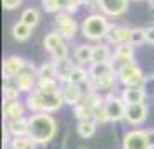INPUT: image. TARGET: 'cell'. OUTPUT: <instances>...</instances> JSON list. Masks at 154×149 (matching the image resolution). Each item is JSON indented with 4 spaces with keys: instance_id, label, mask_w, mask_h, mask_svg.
Listing matches in <instances>:
<instances>
[{
    "instance_id": "cell-1",
    "label": "cell",
    "mask_w": 154,
    "mask_h": 149,
    "mask_svg": "<svg viewBox=\"0 0 154 149\" xmlns=\"http://www.w3.org/2000/svg\"><path fill=\"white\" fill-rule=\"evenodd\" d=\"M57 135V121L52 113H35L29 116L28 137L36 146H45L54 141Z\"/></svg>"
},
{
    "instance_id": "cell-2",
    "label": "cell",
    "mask_w": 154,
    "mask_h": 149,
    "mask_svg": "<svg viewBox=\"0 0 154 149\" xmlns=\"http://www.w3.org/2000/svg\"><path fill=\"white\" fill-rule=\"evenodd\" d=\"M26 109L31 114L35 113H56L64 106V97L61 88L54 90V92H42V90H33V92L26 94L24 99Z\"/></svg>"
},
{
    "instance_id": "cell-3",
    "label": "cell",
    "mask_w": 154,
    "mask_h": 149,
    "mask_svg": "<svg viewBox=\"0 0 154 149\" xmlns=\"http://www.w3.org/2000/svg\"><path fill=\"white\" fill-rule=\"evenodd\" d=\"M109 26L111 23L107 19V16L102 14V12H92L82 21V26H80V31L82 35L90 40V42H102L107 36V31H109Z\"/></svg>"
},
{
    "instance_id": "cell-4",
    "label": "cell",
    "mask_w": 154,
    "mask_h": 149,
    "mask_svg": "<svg viewBox=\"0 0 154 149\" xmlns=\"http://www.w3.org/2000/svg\"><path fill=\"white\" fill-rule=\"evenodd\" d=\"M144 78H146V75L142 73V68L135 61L118 66V83H121L123 87L142 85Z\"/></svg>"
},
{
    "instance_id": "cell-5",
    "label": "cell",
    "mask_w": 154,
    "mask_h": 149,
    "mask_svg": "<svg viewBox=\"0 0 154 149\" xmlns=\"http://www.w3.org/2000/svg\"><path fill=\"white\" fill-rule=\"evenodd\" d=\"M43 47L52 56V59L69 57V49L66 45V40H64V36L59 31H56V29L49 31L47 35L43 36Z\"/></svg>"
},
{
    "instance_id": "cell-6",
    "label": "cell",
    "mask_w": 154,
    "mask_h": 149,
    "mask_svg": "<svg viewBox=\"0 0 154 149\" xmlns=\"http://www.w3.org/2000/svg\"><path fill=\"white\" fill-rule=\"evenodd\" d=\"M54 26H56V31H59L64 36V40H73L76 36L78 29H80L76 19L73 17V14L64 12V11L63 12H57L54 16Z\"/></svg>"
},
{
    "instance_id": "cell-7",
    "label": "cell",
    "mask_w": 154,
    "mask_h": 149,
    "mask_svg": "<svg viewBox=\"0 0 154 149\" xmlns=\"http://www.w3.org/2000/svg\"><path fill=\"white\" fill-rule=\"evenodd\" d=\"M88 75L92 82H104V80L118 78V68L112 61L104 63H90L88 64Z\"/></svg>"
},
{
    "instance_id": "cell-8",
    "label": "cell",
    "mask_w": 154,
    "mask_h": 149,
    "mask_svg": "<svg viewBox=\"0 0 154 149\" xmlns=\"http://www.w3.org/2000/svg\"><path fill=\"white\" fill-rule=\"evenodd\" d=\"M16 82H17V87L23 94H29L36 88V83H38V68H35L33 63H26L24 70L16 76Z\"/></svg>"
},
{
    "instance_id": "cell-9",
    "label": "cell",
    "mask_w": 154,
    "mask_h": 149,
    "mask_svg": "<svg viewBox=\"0 0 154 149\" xmlns=\"http://www.w3.org/2000/svg\"><path fill=\"white\" fill-rule=\"evenodd\" d=\"M104 106L109 114V121L111 123H118V121L125 120L126 114V102L121 99V95H114V94H107L104 99Z\"/></svg>"
},
{
    "instance_id": "cell-10",
    "label": "cell",
    "mask_w": 154,
    "mask_h": 149,
    "mask_svg": "<svg viewBox=\"0 0 154 149\" xmlns=\"http://www.w3.org/2000/svg\"><path fill=\"white\" fill-rule=\"evenodd\" d=\"M132 0H97L99 11L107 17H121L128 12Z\"/></svg>"
},
{
    "instance_id": "cell-11",
    "label": "cell",
    "mask_w": 154,
    "mask_h": 149,
    "mask_svg": "<svg viewBox=\"0 0 154 149\" xmlns=\"http://www.w3.org/2000/svg\"><path fill=\"white\" fill-rule=\"evenodd\" d=\"M123 149H151L149 141H147L146 130H130L123 135L121 141Z\"/></svg>"
},
{
    "instance_id": "cell-12",
    "label": "cell",
    "mask_w": 154,
    "mask_h": 149,
    "mask_svg": "<svg viewBox=\"0 0 154 149\" xmlns=\"http://www.w3.org/2000/svg\"><path fill=\"white\" fill-rule=\"evenodd\" d=\"M28 61H24L21 56H16V54H11V56L4 57V63H2V76L4 80L9 78H16L26 66Z\"/></svg>"
},
{
    "instance_id": "cell-13",
    "label": "cell",
    "mask_w": 154,
    "mask_h": 149,
    "mask_svg": "<svg viewBox=\"0 0 154 149\" xmlns=\"http://www.w3.org/2000/svg\"><path fill=\"white\" fill-rule=\"evenodd\" d=\"M147 113L149 107L146 102H139V104H128L126 106V114H125V121L132 127H139L142 123H146L147 120Z\"/></svg>"
},
{
    "instance_id": "cell-14",
    "label": "cell",
    "mask_w": 154,
    "mask_h": 149,
    "mask_svg": "<svg viewBox=\"0 0 154 149\" xmlns=\"http://www.w3.org/2000/svg\"><path fill=\"white\" fill-rule=\"evenodd\" d=\"M130 35H132V28H128L125 24H112L111 23L106 40L109 45L118 47L121 43H130Z\"/></svg>"
},
{
    "instance_id": "cell-15",
    "label": "cell",
    "mask_w": 154,
    "mask_h": 149,
    "mask_svg": "<svg viewBox=\"0 0 154 149\" xmlns=\"http://www.w3.org/2000/svg\"><path fill=\"white\" fill-rule=\"evenodd\" d=\"M82 85H75L71 82H64L61 83V92H63V97H64V104L75 107L78 104H82V101L85 97V92L80 88Z\"/></svg>"
},
{
    "instance_id": "cell-16",
    "label": "cell",
    "mask_w": 154,
    "mask_h": 149,
    "mask_svg": "<svg viewBox=\"0 0 154 149\" xmlns=\"http://www.w3.org/2000/svg\"><path fill=\"white\" fill-rule=\"evenodd\" d=\"M7 132L12 137H28L29 134V116H21L16 120H9L4 123Z\"/></svg>"
},
{
    "instance_id": "cell-17",
    "label": "cell",
    "mask_w": 154,
    "mask_h": 149,
    "mask_svg": "<svg viewBox=\"0 0 154 149\" xmlns=\"http://www.w3.org/2000/svg\"><path fill=\"white\" fill-rule=\"evenodd\" d=\"M135 61V47L132 43H121L112 50V63L114 64H126Z\"/></svg>"
},
{
    "instance_id": "cell-18",
    "label": "cell",
    "mask_w": 154,
    "mask_h": 149,
    "mask_svg": "<svg viewBox=\"0 0 154 149\" xmlns=\"http://www.w3.org/2000/svg\"><path fill=\"white\" fill-rule=\"evenodd\" d=\"M2 111H4V120L9 121V120H16V118L24 116V113L28 109H26V104L21 102V101H4Z\"/></svg>"
},
{
    "instance_id": "cell-19",
    "label": "cell",
    "mask_w": 154,
    "mask_h": 149,
    "mask_svg": "<svg viewBox=\"0 0 154 149\" xmlns=\"http://www.w3.org/2000/svg\"><path fill=\"white\" fill-rule=\"evenodd\" d=\"M121 99L126 102V106L128 104H139V102H146L147 95L144 92V88L142 85H137V87H123V90H121Z\"/></svg>"
},
{
    "instance_id": "cell-20",
    "label": "cell",
    "mask_w": 154,
    "mask_h": 149,
    "mask_svg": "<svg viewBox=\"0 0 154 149\" xmlns=\"http://www.w3.org/2000/svg\"><path fill=\"white\" fill-rule=\"evenodd\" d=\"M52 61H54V66H56V71H57V80L61 83L69 82L71 73L75 70V63L69 57H61V59H52Z\"/></svg>"
},
{
    "instance_id": "cell-21",
    "label": "cell",
    "mask_w": 154,
    "mask_h": 149,
    "mask_svg": "<svg viewBox=\"0 0 154 149\" xmlns=\"http://www.w3.org/2000/svg\"><path fill=\"white\" fill-rule=\"evenodd\" d=\"M104 61H112L111 45L104 42H97L92 49V63H104Z\"/></svg>"
},
{
    "instance_id": "cell-22",
    "label": "cell",
    "mask_w": 154,
    "mask_h": 149,
    "mask_svg": "<svg viewBox=\"0 0 154 149\" xmlns=\"http://www.w3.org/2000/svg\"><path fill=\"white\" fill-rule=\"evenodd\" d=\"M92 49H94V45L90 43H78L75 50H73V57H75V61L78 64H90L92 63Z\"/></svg>"
},
{
    "instance_id": "cell-23",
    "label": "cell",
    "mask_w": 154,
    "mask_h": 149,
    "mask_svg": "<svg viewBox=\"0 0 154 149\" xmlns=\"http://www.w3.org/2000/svg\"><path fill=\"white\" fill-rule=\"evenodd\" d=\"M11 33H12V38L16 42H28L31 38V35H33V28L28 26V24H24L23 21H17L12 24Z\"/></svg>"
},
{
    "instance_id": "cell-24",
    "label": "cell",
    "mask_w": 154,
    "mask_h": 149,
    "mask_svg": "<svg viewBox=\"0 0 154 149\" xmlns=\"http://www.w3.org/2000/svg\"><path fill=\"white\" fill-rule=\"evenodd\" d=\"M21 94L23 92L19 90L16 78L4 80V101H19Z\"/></svg>"
},
{
    "instance_id": "cell-25",
    "label": "cell",
    "mask_w": 154,
    "mask_h": 149,
    "mask_svg": "<svg viewBox=\"0 0 154 149\" xmlns=\"http://www.w3.org/2000/svg\"><path fill=\"white\" fill-rule=\"evenodd\" d=\"M40 19H42V14H40V11H38L36 7L24 9V11L21 12V17H19V21H23L24 24H28V26H31V28L38 26Z\"/></svg>"
},
{
    "instance_id": "cell-26",
    "label": "cell",
    "mask_w": 154,
    "mask_h": 149,
    "mask_svg": "<svg viewBox=\"0 0 154 149\" xmlns=\"http://www.w3.org/2000/svg\"><path fill=\"white\" fill-rule=\"evenodd\" d=\"M69 5V0H42V7L45 12L56 16L57 12L66 11V7Z\"/></svg>"
},
{
    "instance_id": "cell-27",
    "label": "cell",
    "mask_w": 154,
    "mask_h": 149,
    "mask_svg": "<svg viewBox=\"0 0 154 149\" xmlns=\"http://www.w3.org/2000/svg\"><path fill=\"white\" fill-rule=\"evenodd\" d=\"M76 132L82 139H92L95 132H97V123L94 120H88V121H78L76 125Z\"/></svg>"
},
{
    "instance_id": "cell-28",
    "label": "cell",
    "mask_w": 154,
    "mask_h": 149,
    "mask_svg": "<svg viewBox=\"0 0 154 149\" xmlns=\"http://www.w3.org/2000/svg\"><path fill=\"white\" fill-rule=\"evenodd\" d=\"M88 80H90L88 68L85 70L82 64L75 66V70H73V73H71V78H69L71 83H75V85H83V83H88Z\"/></svg>"
},
{
    "instance_id": "cell-29",
    "label": "cell",
    "mask_w": 154,
    "mask_h": 149,
    "mask_svg": "<svg viewBox=\"0 0 154 149\" xmlns=\"http://www.w3.org/2000/svg\"><path fill=\"white\" fill-rule=\"evenodd\" d=\"M104 99L106 95H102V94L99 92H92V90H87L85 92V97H83V102L85 106H88L90 109H95L97 106H100V104H104Z\"/></svg>"
},
{
    "instance_id": "cell-30",
    "label": "cell",
    "mask_w": 154,
    "mask_h": 149,
    "mask_svg": "<svg viewBox=\"0 0 154 149\" xmlns=\"http://www.w3.org/2000/svg\"><path fill=\"white\" fill-rule=\"evenodd\" d=\"M38 78L57 80V71H56V66H54V61H50V63H42L38 66Z\"/></svg>"
},
{
    "instance_id": "cell-31",
    "label": "cell",
    "mask_w": 154,
    "mask_h": 149,
    "mask_svg": "<svg viewBox=\"0 0 154 149\" xmlns=\"http://www.w3.org/2000/svg\"><path fill=\"white\" fill-rule=\"evenodd\" d=\"M73 114H75V118H76L78 121H88V120H94V109H90L88 106H85L83 102L73 107Z\"/></svg>"
},
{
    "instance_id": "cell-32",
    "label": "cell",
    "mask_w": 154,
    "mask_h": 149,
    "mask_svg": "<svg viewBox=\"0 0 154 149\" xmlns=\"http://www.w3.org/2000/svg\"><path fill=\"white\" fill-rule=\"evenodd\" d=\"M7 149H36V144L29 137H12Z\"/></svg>"
},
{
    "instance_id": "cell-33",
    "label": "cell",
    "mask_w": 154,
    "mask_h": 149,
    "mask_svg": "<svg viewBox=\"0 0 154 149\" xmlns=\"http://www.w3.org/2000/svg\"><path fill=\"white\" fill-rule=\"evenodd\" d=\"M130 43H132L133 47H139V45H142V43H146V28H140V26L132 28Z\"/></svg>"
},
{
    "instance_id": "cell-34",
    "label": "cell",
    "mask_w": 154,
    "mask_h": 149,
    "mask_svg": "<svg viewBox=\"0 0 154 149\" xmlns=\"http://www.w3.org/2000/svg\"><path fill=\"white\" fill-rule=\"evenodd\" d=\"M94 121L97 125H106L109 123V114H107V109H106L104 104H100L94 109Z\"/></svg>"
},
{
    "instance_id": "cell-35",
    "label": "cell",
    "mask_w": 154,
    "mask_h": 149,
    "mask_svg": "<svg viewBox=\"0 0 154 149\" xmlns=\"http://www.w3.org/2000/svg\"><path fill=\"white\" fill-rule=\"evenodd\" d=\"M142 88L146 92L147 97H154V73L152 75H147L144 82H142Z\"/></svg>"
},
{
    "instance_id": "cell-36",
    "label": "cell",
    "mask_w": 154,
    "mask_h": 149,
    "mask_svg": "<svg viewBox=\"0 0 154 149\" xmlns=\"http://www.w3.org/2000/svg\"><path fill=\"white\" fill-rule=\"evenodd\" d=\"M23 0H2V7L5 11H14V9L21 7Z\"/></svg>"
},
{
    "instance_id": "cell-37",
    "label": "cell",
    "mask_w": 154,
    "mask_h": 149,
    "mask_svg": "<svg viewBox=\"0 0 154 149\" xmlns=\"http://www.w3.org/2000/svg\"><path fill=\"white\" fill-rule=\"evenodd\" d=\"M146 42L154 45V24H151V26L146 28Z\"/></svg>"
},
{
    "instance_id": "cell-38",
    "label": "cell",
    "mask_w": 154,
    "mask_h": 149,
    "mask_svg": "<svg viewBox=\"0 0 154 149\" xmlns=\"http://www.w3.org/2000/svg\"><path fill=\"white\" fill-rule=\"evenodd\" d=\"M146 134H147V141H149L151 149H154V128H147Z\"/></svg>"
},
{
    "instance_id": "cell-39",
    "label": "cell",
    "mask_w": 154,
    "mask_h": 149,
    "mask_svg": "<svg viewBox=\"0 0 154 149\" xmlns=\"http://www.w3.org/2000/svg\"><path fill=\"white\" fill-rule=\"evenodd\" d=\"M147 2H149V7L154 9V0H147Z\"/></svg>"
},
{
    "instance_id": "cell-40",
    "label": "cell",
    "mask_w": 154,
    "mask_h": 149,
    "mask_svg": "<svg viewBox=\"0 0 154 149\" xmlns=\"http://www.w3.org/2000/svg\"><path fill=\"white\" fill-rule=\"evenodd\" d=\"M132 2H142V0H132Z\"/></svg>"
},
{
    "instance_id": "cell-41",
    "label": "cell",
    "mask_w": 154,
    "mask_h": 149,
    "mask_svg": "<svg viewBox=\"0 0 154 149\" xmlns=\"http://www.w3.org/2000/svg\"><path fill=\"white\" fill-rule=\"evenodd\" d=\"M78 149H88V147H78Z\"/></svg>"
},
{
    "instance_id": "cell-42",
    "label": "cell",
    "mask_w": 154,
    "mask_h": 149,
    "mask_svg": "<svg viewBox=\"0 0 154 149\" xmlns=\"http://www.w3.org/2000/svg\"><path fill=\"white\" fill-rule=\"evenodd\" d=\"M78 2H80V0H78Z\"/></svg>"
}]
</instances>
